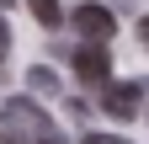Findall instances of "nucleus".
<instances>
[{
	"label": "nucleus",
	"mask_w": 149,
	"mask_h": 144,
	"mask_svg": "<svg viewBox=\"0 0 149 144\" xmlns=\"http://www.w3.org/2000/svg\"><path fill=\"white\" fill-rule=\"evenodd\" d=\"M27 6H32V16H37V22H43V27H59V22H64V11H59V0H27Z\"/></svg>",
	"instance_id": "nucleus-4"
},
{
	"label": "nucleus",
	"mask_w": 149,
	"mask_h": 144,
	"mask_svg": "<svg viewBox=\"0 0 149 144\" xmlns=\"http://www.w3.org/2000/svg\"><path fill=\"white\" fill-rule=\"evenodd\" d=\"M6 6H16V0H0V11H6Z\"/></svg>",
	"instance_id": "nucleus-9"
},
{
	"label": "nucleus",
	"mask_w": 149,
	"mask_h": 144,
	"mask_svg": "<svg viewBox=\"0 0 149 144\" xmlns=\"http://www.w3.org/2000/svg\"><path fill=\"white\" fill-rule=\"evenodd\" d=\"M0 144H32V139H27V134H22V128L6 117V128H0Z\"/></svg>",
	"instance_id": "nucleus-6"
},
{
	"label": "nucleus",
	"mask_w": 149,
	"mask_h": 144,
	"mask_svg": "<svg viewBox=\"0 0 149 144\" xmlns=\"http://www.w3.org/2000/svg\"><path fill=\"white\" fill-rule=\"evenodd\" d=\"M85 144H117V139H107V134H85Z\"/></svg>",
	"instance_id": "nucleus-8"
},
{
	"label": "nucleus",
	"mask_w": 149,
	"mask_h": 144,
	"mask_svg": "<svg viewBox=\"0 0 149 144\" xmlns=\"http://www.w3.org/2000/svg\"><path fill=\"white\" fill-rule=\"evenodd\" d=\"M6 53H11V27L0 22V59H6Z\"/></svg>",
	"instance_id": "nucleus-7"
},
{
	"label": "nucleus",
	"mask_w": 149,
	"mask_h": 144,
	"mask_svg": "<svg viewBox=\"0 0 149 144\" xmlns=\"http://www.w3.org/2000/svg\"><path fill=\"white\" fill-rule=\"evenodd\" d=\"M74 75H80L85 85H107L112 80V53H107V43H80V48H74Z\"/></svg>",
	"instance_id": "nucleus-3"
},
{
	"label": "nucleus",
	"mask_w": 149,
	"mask_h": 144,
	"mask_svg": "<svg viewBox=\"0 0 149 144\" xmlns=\"http://www.w3.org/2000/svg\"><path fill=\"white\" fill-rule=\"evenodd\" d=\"M27 85H32V91H43V96H53V91H59L53 69H43V64H32V69H27Z\"/></svg>",
	"instance_id": "nucleus-5"
},
{
	"label": "nucleus",
	"mask_w": 149,
	"mask_h": 144,
	"mask_svg": "<svg viewBox=\"0 0 149 144\" xmlns=\"http://www.w3.org/2000/svg\"><path fill=\"white\" fill-rule=\"evenodd\" d=\"M74 32H80L85 43H112V32H117V16L112 6H96V0H85V6H74Z\"/></svg>",
	"instance_id": "nucleus-1"
},
{
	"label": "nucleus",
	"mask_w": 149,
	"mask_h": 144,
	"mask_svg": "<svg viewBox=\"0 0 149 144\" xmlns=\"http://www.w3.org/2000/svg\"><path fill=\"white\" fill-rule=\"evenodd\" d=\"M139 96H144V80H107L101 85V107H107V117H117V123L139 117Z\"/></svg>",
	"instance_id": "nucleus-2"
}]
</instances>
